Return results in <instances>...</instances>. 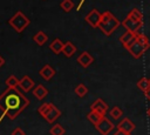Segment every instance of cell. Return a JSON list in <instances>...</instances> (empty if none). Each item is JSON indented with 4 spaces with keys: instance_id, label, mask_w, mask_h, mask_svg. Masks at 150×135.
I'll list each match as a JSON object with an SVG mask.
<instances>
[{
    "instance_id": "1",
    "label": "cell",
    "mask_w": 150,
    "mask_h": 135,
    "mask_svg": "<svg viewBox=\"0 0 150 135\" xmlns=\"http://www.w3.org/2000/svg\"><path fill=\"white\" fill-rule=\"evenodd\" d=\"M28 104L29 100L16 88H7L0 95V109L11 120H14Z\"/></svg>"
},
{
    "instance_id": "2",
    "label": "cell",
    "mask_w": 150,
    "mask_h": 135,
    "mask_svg": "<svg viewBox=\"0 0 150 135\" xmlns=\"http://www.w3.org/2000/svg\"><path fill=\"white\" fill-rule=\"evenodd\" d=\"M150 48V41L145 34H142L139 32L136 33V40L128 47V52L135 58L139 59L148 49Z\"/></svg>"
},
{
    "instance_id": "3",
    "label": "cell",
    "mask_w": 150,
    "mask_h": 135,
    "mask_svg": "<svg viewBox=\"0 0 150 135\" xmlns=\"http://www.w3.org/2000/svg\"><path fill=\"white\" fill-rule=\"evenodd\" d=\"M121 25V22L118 21V19L109 11H105L102 13V18H101V21H100V25H98V28L102 31V33L107 36L111 35L116 29L117 27Z\"/></svg>"
},
{
    "instance_id": "4",
    "label": "cell",
    "mask_w": 150,
    "mask_h": 135,
    "mask_svg": "<svg viewBox=\"0 0 150 135\" xmlns=\"http://www.w3.org/2000/svg\"><path fill=\"white\" fill-rule=\"evenodd\" d=\"M39 114L49 123H53L60 115H61V112L53 104V103H43L39 107L38 109Z\"/></svg>"
},
{
    "instance_id": "5",
    "label": "cell",
    "mask_w": 150,
    "mask_h": 135,
    "mask_svg": "<svg viewBox=\"0 0 150 135\" xmlns=\"http://www.w3.org/2000/svg\"><path fill=\"white\" fill-rule=\"evenodd\" d=\"M8 23L11 25V27H13V29L18 33H21L26 29V27H28V25L30 23V20L21 12H16L8 21Z\"/></svg>"
},
{
    "instance_id": "6",
    "label": "cell",
    "mask_w": 150,
    "mask_h": 135,
    "mask_svg": "<svg viewBox=\"0 0 150 135\" xmlns=\"http://www.w3.org/2000/svg\"><path fill=\"white\" fill-rule=\"evenodd\" d=\"M121 25H122L127 31H130V32H132V33H137V32H139V29L142 28L143 21L135 20L134 18L127 15V18L121 22Z\"/></svg>"
},
{
    "instance_id": "7",
    "label": "cell",
    "mask_w": 150,
    "mask_h": 135,
    "mask_svg": "<svg viewBox=\"0 0 150 135\" xmlns=\"http://www.w3.org/2000/svg\"><path fill=\"white\" fill-rule=\"evenodd\" d=\"M95 128H96V130H98V133L101 135H108L114 129V123L109 119H107L105 116H103L100 120V122L97 124H95Z\"/></svg>"
},
{
    "instance_id": "8",
    "label": "cell",
    "mask_w": 150,
    "mask_h": 135,
    "mask_svg": "<svg viewBox=\"0 0 150 135\" xmlns=\"http://www.w3.org/2000/svg\"><path fill=\"white\" fill-rule=\"evenodd\" d=\"M101 18H102V13H100L97 9H91L87 15H86V21L93 27V28H96L98 27L100 25V21H101Z\"/></svg>"
},
{
    "instance_id": "9",
    "label": "cell",
    "mask_w": 150,
    "mask_h": 135,
    "mask_svg": "<svg viewBox=\"0 0 150 135\" xmlns=\"http://www.w3.org/2000/svg\"><path fill=\"white\" fill-rule=\"evenodd\" d=\"M136 40V33H132L130 31H127L125 33H123L120 36V42L123 45V47L125 49H128V47Z\"/></svg>"
},
{
    "instance_id": "10",
    "label": "cell",
    "mask_w": 150,
    "mask_h": 135,
    "mask_svg": "<svg viewBox=\"0 0 150 135\" xmlns=\"http://www.w3.org/2000/svg\"><path fill=\"white\" fill-rule=\"evenodd\" d=\"M90 109L91 110H95V112H97V113H100V114H102L104 116L105 113L108 112V104L102 99H97V100L94 101V103L91 104Z\"/></svg>"
},
{
    "instance_id": "11",
    "label": "cell",
    "mask_w": 150,
    "mask_h": 135,
    "mask_svg": "<svg viewBox=\"0 0 150 135\" xmlns=\"http://www.w3.org/2000/svg\"><path fill=\"white\" fill-rule=\"evenodd\" d=\"M77 62L83 67V68H87L89 67L93 62H94V58L88 53V52H83L80 54V56L77 58Z\"/></svg>"
},
{
    "instance_id": "12",
    "label": "cell",
    "mask_w": 150,
    "mask_h": 135,
    "mask_svg": "<svg viewBox=\"0 0 150 135\" xmlns=\"http://www.w3.org/2000/svg\"><path fill=\"white\" fill-rule=\"evenodd\" d=\"M39 74H40V76H41L43 80L48 81V80H50V79L54 76L55 70H54V68H53L50 65H45V66L40 69Z\"/></svg>"
},
{
    "instance_id": "13",
    "label": "cell",
    "mask_w": 150,
    "mask_h": 135,
    "mask_svg": "<svg viewBox=\"0 0 150 135\" xmlns=\"http://www.w3.org/2000/svg\"><path fill=\"white\" fill-rule=\"evenodd\" d=\"M117 129H122L124 131H128V133H131L134 129H135V124L134 122L128 119V117H124L118 124H117Z\"/></svg>"
},
{
    "instance_id": "14",
    "label": "cell",
    "mask_w": 150,
    "mask_h": 135,
    "mask_svg": "<svg viewBox=\"0 0 150 135\" xmlns=\"http://www.w3.org/2000/svg\"><path fill=\"white\" fill-rule=\"evenodd\" d=\"M19 86L21 87V89H22L23 92H28V90H30V89L34 87V81H33L29 76L25 75V76H22V79L20 80Z\"/></svg>"
},
{
    "instance_id": "15",
    "label": "cell",
    "mask_w": 150,
    "mask_h": 135,
    "mask_svg": "<svg viewBox=\"0 0 150 135\" xmlns=\"http://www.w3.org/2000/svg\"><path fill=\"white\" fill-rule=\"evenodd\" d=\"M63 46H64V43H63L60 39H54V40L52 41V43L49 45V48L52 49V52H53V53L59 54V53H62Z\"/></svg>"
},
{
    "instance_id": "16",
    "label": "cell",
    "mask_w": 150,
    "mask_h": 135,
    "mask_svg": "<svg viewBox=\"0 0 150 135\" xmlns=\"http://www.w3.org/2000/svg\"><path fill=\"white\" fill-rule=\"evenodd\" d=\"M75 52H76V47L73 45V42L67 41L64 43V46H63V49H62L63 55L67 56V58H70V56H73L75 54Z\"/></svg>"
},
{
    "instance_id": "17",
    "label": "cell",
    "mask_w": 150,
    "mask_h": 135,
    "mask_svg": "<svg viewBox=\"0 0 150 135\" xmlns=\"http://www.w3.org/2000/svg\"><path fill=\"white\" fill-rule=\"evenodd\" d=\"M33 94L35 97H38V100H42L47 94H48V90L42 86V85H38L34 89H33Z\"/></svg>"
},
{
    "instance_id": "18",
    "label": "cell",
    "mask_w": 150,
    "mask_h": 135,
    "mask_svg": "<svg viewBox=\"0 0 150 135\" xmlns=\"http://www.w3.org/2000/svg\"><path fill=\"white\" fill-rule=\"evenodd\" d=\"M33 40H34L39 46H43V45L47 42L48 36H47V34H46V33H43L42 31H40V32H38V33L33 36Z\"/></svg>"
},
{
    "instance_id": "19",
    "label": "cell",
    "mask_w": 150,
    "mask_h": 135,
    "mask_svg": "<svg viewBox=\"0 0 150 135\" xmlns=\"http://www.w3.org/2000/svg\"><path fill=\"white\" fill-rule=\"evenodd\" d=\"M102 117H103V115H102V114H100V113H97V112H95V110L89 112V113H88V115H87V119H88V120H89L94 126H95V124H97Z\"/></svg>"
},
{
    "instance_id": "20",
    "label": "cell",
    "mask_w": 150,
    "mask_h": 135,
    "mask_svg": "<svg viewBox=\"0 0 150 135\" xmlns=\"http://www.w3.org/2000/svg\"><path fill=\"white\" fill-rule=\"evenodd\" d=\"M137 87H138L143 93L146 92V90L150 88V81H149V79L145 77V76L141 77V79L138 80V82H137Z\"/></svg>"
},
{
    "instance_id": "21",
    "label": "cell",
    "mask_w": 150,
    "mask_h": 135,
    "mask_svg": "<svg viewBox=\"0 0 150 135\" xmlns=\"http://www.w3.org/2000/svg\"><path fill=\"white\" fill-rule=\"evenodd\" d=\"M19 83H20V81L16 79L15 75H11L9 77L6 79V85L8 88H16L19 86Z\"/></svg>"
},
{
    "instance_id": "22",
    "label": "cell",
    "mask_w": 150,
    "mask_h": 135,
    "mask_svg": "<svg viewBox=\"0 0 150 135\" xmlns=\"http://www.w3.org/2000/svg\"><path fill=\"white\" fill-rule=\"evenodd\" d=\"M60 6H61V8H62L66 13H68V12H70V11L73 9L74 2H73L71 0H62L61 4H60Z\"/></svg>"
},
{
    "instance_id": "23",
    "label": "cell",
    "mask_w": 150,
    "mask_h": 135,
    "mask_svg": "<svg viewBox=\"0 0 150 135\" xmlns=\"http://www.w3.org/2000/svg\"><path fill=\"white\" fill-rule=\"evenodd\" d=\"M49 131H50L52 135H63V134H64V129H63V127H62L61 124H59V123L54 124V126L50 128Z\"/></svg>"
},
{
    "instance_id": "24",
    "label": "cell",
    "mask_w": 150,
    "mask_h": 135,
    "mask_svg": "<svg viewBox=\"0 0 150 135\" xmlns=\"http://www.w3.org/2000/svg\"><path fill=\"white\" fill-rule=\"evenodd\" d=\"M128 15H129V16H131V18H134L135 20L143 21V15H142L141 11H139V9H137V8H132V9L129 12V14H128Z\"/></svg>"
},
{
    "instance_id": "25",
    "label": "cell",
    "mask_w": 150,
    "mask_h": 135,
    "mask_svg": "<svg viewBox=\"0 0 150 135\" xmlns=\"http://www.w3.org/2000/svg\"><path fill=\"white\" fill-rule=\"evenodd\" d=\"M75 93H76L80 97H83V96L88 93V88H87L84 85L80 83V85H77V86L75 87Z\"/></svg>"
},
{
    "instance_id": "26",
    "label": "cell",
    "mask_w": 150,
    "mask_h": 135,
    "mask_svg": "<svg viewBox=\"0 0 150 135\" xmlns=\"http://www.w3.org/2000/svg\"><path fill=\"white\" fill-rule=\"evenodd\" d=\"M109 114H110V116H111L114 120H118V119L123 115V110H122L121 108H118V107H114V108L109 112Z\"/></svg>"
},
{
    "instance_id": "27",
    "label": "cell",
    "mask_w": 150,
    "mask_h": 135,
    "mask_svg": "<svg viewBox=\"0 0 150 135\" xmlns=\"http://www.w3.org/2000/svg\"><path fill=\"white\" fill-rule=\"evenodd\" d=\"M12 135H25V131H23L21 128H15V129L12 131Z\"/></svg>"
},
{
    "instance_id": "28",
    "label": "cell",
    "mask_w": 150,
    "mask_h": 135,
    "mask_svg": "<svg viewBox=\"0 0 150 135\" xmlns=\"http://www.w3.org/2000/svg\"><path fill=\"white\" fill-rule=\"evenodd\" d=\"M114 135H131V133L124 131V130H122V129H117V130L115 131V134H114Z\"/></svg>"
},
{
    "instance_id": "29",
    "label": "cell",
    "mask_w": 150,
    "mask_h": 135,
    "mask_svg": "<svg viewBox=\"0 0 150 135\" xmlns=\"http://www.w3.org/2000/svg\"><path fill=\"white\" fill-rule=\"evenodd\" d=\"M144 95H145V97H146V99L150 101V88H149L146 92H144Z\"/></svg>"
},
{
    "instance_id": "30",
    "label": "cell",
    "mask_w": 150,
    "mask_h": 135,
    "mask_svg": "<svg viewBox=\"0 0 150 135\" xmlns=\"http://www.w3.org/2000/svg\"><path fill=\"white\" fill-rule=\"evenodd\" d=\"M4 65H5V59H4V58L0 55V67H2Z\"/></svg>"
},
{
    "instance_id": "31",
    "label": "cell",
    "mask_w": 150,
    "mask_h": 135,
    "mask_svg": "<svg viewBox=\"0 0 150 135\" xmlns=\"http://www.w3.org/2000/svg\"><path fill=\"white\" fill-rule=\"evenodd\" d=\"M146 114H148V116H149V117H150V107H149V108H148V112H146Z\"/></svg>"
},
{
    "instance_id": "32",
    "label": "cell",
    "mask_w": 150,
    "mask_h": 135,
    "mask_svg": "<svg viewBox=\"0 0 150 135\" xmlns=\"http://www.w3.org/2000/svg\"><path fill=\"white\" fill-rule=\"evenodd\" d=\"M149 81H150V77H149Z\"/></svg>"
}]
</instances>
